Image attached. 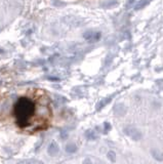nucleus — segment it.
Returning <instances> with one entry per match:
<instances>
[{
    "mask_svg": "<svg viewBox=\"0 0 163 164\" xmlns=\"http://www.w3.org/2000/svg\"><path fill=\"white\" fill-rule=\"evenodd\" d=\"M35 111V105L28 98L20 99L15 105L13 113L18 120V123L21 126H26L29 123V119L33 116Z\"/></svg>",
    "mask_w": 163,
    "mask_h": 164,
    "instance_id": "f257e3e1",
    "label": "nucleus"
},
{
    "mask_svg": "<svg viewBox=\"0 0 163 164\" xmlns=\"http://www.w3.org/2000/svg\"><path fill=\"white\" fill-rule=\"evenodd\" d=\"M102 37V33L100 31H94V30H87L83 33V38L85 39L86 41L90 43L94 42H97V41L101 39Z\"/></svg>",
    "mask_w": 163,
    "mask_h": 164,
    "instance_id": "f03ea898",
    "label": "nucleus"
},
{
    "mask_svg": "<svg viewBox=\"0 0 163 164\" xmlns=\"http://www.w3.org/2000/svg\"><path fill=\"white\" fill-rule=\"evenodd\" d=\"M124 132L126 135H128L132 138L133 140H142V138H143V135H142V132L139 130L137 128H136L134 126H126V127L124 128Z\"/></svg>",
    "mask_w": 163,
    "mask_h": 164,
    "instance_id": "7ed1b4c3",
    "label": "nucleus"
},
{
    "mask_svg": "<svg viewBox=\"0 0 163 164\" xmlns=\"http://www.w3.org/2000/svg\"><path fill=\"white\" fill-rule=\"evenodd\" d=\"M127 109L126 106L123 105V104H117V105L114 106V114L118 117H122L126 114Z\"/></svg>",
    "mask_w": 163,
    "mask_h": 164,
    "instance_id": "20e7f679",
    "label": "nucleus"
},
{
    "mask_svg": "<svg viewBox=\"0 0 163 164\" xmlns=\"http://www.w3.org/2000/svg\"><path fill=\"white\" fill-rule=\"evenodd\" d=\"M59 152H60V147L59 145H58V143L55 142H52L47 148V153L52 157L57 156L58 154H59Z\"/></svg>",
    "mask_w": 163,
    "mask_h": 164,
    "instance_id": "39448f33",
    "label": "nucleus"
},
{
    "mask_svg": "<svg viewBox=\"0 0 163 164\" xmlns=\"http://www.w3.org/2000/svg\"><path fill=\"white\" fill-rule=\"evenodd\" d=\"M151 154H152L153 158L155 160L159 161V162H162L163 161V152H161L158 149H152L151 150Z\"/></svg>",
    "mask_w": 163,
    "mask_h": 164,
    "instance_id": "423d86ee",
    "label": "nucleus"
},
{
    "mask_svg": "<svg viewBox=\"0 0 163 164\" xmlns=\"http://www.w3.org/2000/svg\"><path fill=\"white\" fill-rule=\"evenodd\" d=\"M118 5V1L117 0H107V1L103 2L101 4V6L103 8H107V9H110V8H114L115 6Z\"/></svg>",
    "mask_w": 163,
    "mask_h": 164,
    "instance_id": "0eeeda50",
    "label": "nucleus"
},
{
    "mask_svg": "<svg viewBox=\"0 0 163 164\" xmlns=\"http://www.w3.org/2000/svg\"><path fill=\"white\" fill-rule=\"evenodd\" d=\"M65 150H66V152L68 154H74V153L77 152L78 147H77V145H76L75 143H69V144H67Z\"/></svg>",
    "mask_w": 163,
    "mask_h": 164,
    "instance_id": "6e6552de",
    "label": "nucleus"
},
{
    "mask_svg": "<svg viewBox=\"0 0 163 164\" xmlns=\"http://www.w3.org/2000/svg\"><path fill=\"white\" fill-rule=\"evenodd\" d=\"M151 1H152V0H139L136 4V6H134V9H136V10H141V9L145 8Z\"/></svg>",
    "mask_w": 163,
    "mask_h": 164,
    "instance_id": "1a4fd4ad",
    "label": "nucleus"
},
{
    "mask_svg": "<svg viewBox=\"0 0 163 164\" xmlns=\"http://www.w3.org/2000/svg\"><path fill=\"white\" fill-rule=\"evenodd\" d=\"M85 137L87 140H95V138H97V135H95V132L94 130L88 129V130H86V132H85Z\"/></svg>",
    "mask_w": 163,
    "mask_h": 164,
    "instance_id": "9d476101",
    "label": "nucleus"
},
{
    "mask_svg": "<svg viewBox=\"0 0 163 164\" xmlns=\"http://www.w3.org/2000/svg\"><path fill=\"white\" fill-rule=\"evenodd\" d=\"M52 4L53 6H55V7H58V8H60V7H64V6H66V5H67L66 2L62 1V0H52Z\"/></svg>",
    "mask_w": 163,
    "mask_h": 164,
    "instance_id": "9b49d317",
    "label": "nucleus"
},
{
    "mask_svg": "<svg viewBox=\"0 0 163 164\" xmlns=\"http://www.w3.org/2000/svg\"><path fill=\"white\" fill-rule=\"evenodd\" d=\"M110 100H111V98H108V99H105V100H103L102 101H100L99 105L97 106V110H101L102 108L105 107V106H106L107 104H108L109 101H110Z\"/></svg>",
    "mask_w": 163,
    "mask_h": 164,
    "instance_id": "f8f14e48",
    "label": "nucleus"
},
{
    "mask_svg": "<svg viewBox=\"0 0 163 164\" xmlns=\"http://www.w3.org/2000/svg\"><path fill=\"white\" fill-rule=\"evenodd\" d=\"M107 157H108V159L111 162H115L116 161V154L114 151H109L108 154H107Z\"/></svg>",
    "mask_w": 163,
    "mask_h": 164,
    "instance_id": "ddd939ff",
    "label": "nucleus"
},
{
    "mask_svg": "<svg viewBox=\"0 0 163 164\" xmlns=\"http://www.w3.org/2000/svg\"><path fill=\"white\" fill-rule=\"evenodd\" d=\"M136 0H127V1H126V4H125V8H126V9L130 8L132 5H133L134 3H136Z\"/></svg>",
    "mask_w": 163,
    "mask_h": 164,
    "instance_id": "4468645a",
    "label": "nucleus"
},
{
    "mask_svg": "<svg viewBox=\"0 0 163 164\" xmlns=\"http://www.w3.org/2000/svg\"><path fill=\"white\" fill-rule=\"evenodd\" d=\"M28 164H44L42 161H39L37 159H31V160H28Z\"/></svg>",
    "mask_w": 163,
    "mask_h": 164,
    "instance_id": "2eb2a0df",
    "label": "nucleus"
},
{
    "mask_svg": "<svg viewBox=\"0 0 163 164\" xmlns=\"http://www.w3.org/2000/svg\"><path fill=\"white\" fill-rule=\"evenodd\" d=\"M104 127H105V132H108L109 130H111L112 126H111V124L109 123V122H105Z\"/></svg>",
    "mask_w": 163,
    "mask_h": 164,
    "instance_id": "dca6fc26",
    "label": "nucleus"
},
{
    "mask_svg": "<svg viewBox=\"0 0 163 164\" xmlns=\"http://www.w3.org/2000/svg\"><path fill=\"white\" fill-rule=\"evenodd\" d=\"M112 62V57L111 55H108V57H107V59H106V65L107 66H108L109 64H110Z\"/></svg>",
    "mask_w": 163,
    "mask_h": 164,
    "instance_id": "f3484780",
    "label": "nucleus"
},
{
    "mask_svg": "<svg viewBox=\"0 0 163 164\" xmlns=\"http://www.w3.org/2000/svg\"><path fill=\"white\" fill-rule=\"evenodd\" d=\"M82 164H92V162L89 158H86V159H84V161H83Z\"/></svg>",
    "mask_w": 163,
    "mask_h": 164,
    "instance_id": "a211bd4d",
    "label": "nucleus"
},
{
    "mask_svg": "<svg viewBox=\"0 0 163 164\" xmlns=\"http://www.w3.org/2000/svg\"><path fill=\"white\" fill-rule=\"evenodd\" d=\"M48 79L49 80H53V81H59V78H53V77H48Z\"/></svg>",
    "mask_w": 163,
    "mask_h": 164,
    "instance_id": "6ab92c4d",
    "label": "nucleus"
}]
</instances>
